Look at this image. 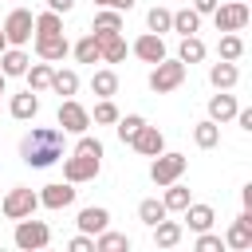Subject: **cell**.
Wrapping results in <instances>:
<instances>
[{
  "mask_svg": "<svg viewBox=\"0 0 252 252\" xmlns=\"http://www.w3.org/2000/svg\"><path fill=\"white\" fill-rule=\"evenodd\" d=\"M20 158L28 161V165H35V169H43V165H51V161H59L63 158V130H32L24 142H20Z\"/></svg>",
  "mask_w": 252,
  "mask_h": 252,
  "instance_id": "cell-1",
  "label": "cell"
},
{
  "mask_svg": "<svg viewBox=\"0 0 252 252\" xmlns=\"http://www.w3.org/2000/svg\"><path fill=\"white\" fill-rule=\"evenodd\" d=\"M98 158H102V142L98 138H79L75 154L63 161V177L75 185V181H91L98 173Z\"/></svg>",
  "mask_w": 252,
  "mask_h": 252,
  "instance_id": "cell-2",
  "label": "cell"
},
{
  "mask_svg": "<svg viewBox=\"0 0 252 252\" xmlns=\"http://www.w3.org/2000/svg\"><path fill=\"white\" fill-rule=\"evenodd\" d=\"M181 79H185V63H181V59H158L154 71H150V91H158V94L177 91Z\"/></svg>",
  "mask_w": 252,
  "mask_h": 252,
  "instance_id": "cell-3",
  "label": "cell"
},
{
  "mask_svg": "<svg viewBox=\"0 0 252 252\" xmlns=\"http://www.w3.org/2000/svg\"><path fill=\"white\" fill-rule=\"evenodd\" d=\"M181 173H185V154H158L154 165H150L154 185H169V181H177Z\"/></svg>",
  "mask_w": 252,
  "mask_h": 252,
  "instance_id": "cell-4",
  "label": "cell"
},
{
  "mask_svg": "<svg viewBox=\"0 0 252 252\" xmlns=\"http://www.w3.org/2000/svg\"><path fill=\"white\" fill-rule=\"evenodd\" d=\"M35 205H39V197L32 193V189H24V185H16L4 201H0V209H4V217H12V220H20V217H32L35 213Z\"/></svg>",
  "mask_w": 252,
  "mask_h": 252,
  "instance_id": "cell-5",
  "label": "cell"
},
{
  "mask_svg": "<svg viewBox=\"0 0 252 252\" xmlns=\"http://www.w3.org/2000/svg\"><path fill=\"white\" fill-rule=\"evenodd\" d=\"M32 28H35V16L28 12V8H16V12H8V20H4V35H8V43H28L32 39Z\"/></svg>",
  "mask_w": 252,
  "mask_h": 252,
  "instance_id": "cell-6",
  "label": "cell"
},
{
  "mask_svg": "<svg viewBox=\"0 0 252 252\" xmlns=\"http://www.w3.org/2000/svg\"><path fill=\"white\" fill-rule=\"evenodd\" d=\"M213 20H217V32H240L248 24V4H240V0L220 4V8H213Z\"/></svg>",
  "mask_w": 252,
  "mask_h": 252,
  "instance_id": "cell-7",
  "label": "cell"
},
{
  "mask_svg": "<svg viewBox=\"0 0 252 252\" xmlns=\"http://www.w3.org/2000/svg\"><path fill=\"white\" fill-rule=\"evenodd\" d=\"M47 224L43 220H28V217H20V224H16V244L20 248H43L47 244Z\"/></svg>",
  "mask_w": 252,
  "mask_h": 252,
  "instance_id": "cell-8",
  "label": "cell"
},
{
  "mask_svg": "<svg viewBox=\"0 0 252 252\" xmlns=\"http://www.w3.org/2000/svg\"><path fill=\"white\" fill-rule=\"evenodd\" d=\"M55 118H59V126H63V130H71V134H83V130L91 126V114H87L79 102H71V98H67V102H59V114H55Z\"/></svg>",
  "mask_w": 252,
  "mask_h": 252,
  "instance_id": "cell-9",
  "label": "cell"
},
{
  "mask_svg": "<svg viewBox=\"0 0 252 252\" xmlns=\"http://www.w3.org/2000/svg\"><path fill=\"white\" fill-rule=\"evenodd\" d=\"M130 146H134L138 154H146V158H158V154L165 150V138H161V130H158V126H146V122H142V130L134 134V142H130Z\"/></svg>",
  "mask_w": 252,
  "mask_h": 252,
  "instance_id": "cell-10",
  "label": "cell"
},
{
  "mask_svg": "<svg viewBox=\"0 0 252 252\" xmlns=\"http://www.w3.org/2000/svg\"><path fill=\"white\" fill-rule=\"evenodd\" d=\"M94 35H98V59H106V63L126 59V39L118 32H94Z\"/></svg>",
  "mask_w": 252,
  "mask_h": 252,
  "instance_id": "cell-11",
  "label": "cell"
},
{
  "mask_svg": "<svg viewBox=\"0 0 252 252\" xmlns=\"http://www.w3.org/2000/svg\"><path fill=\"white\" fill-rule=\"evenodd\" d=\"M35 55L47 59V63L63 59V55H67V39H63V32H55V35H35Z\"/></svg>",
  "mask_w": 252,
  "mask_h": 252,
  "instance_id": "cell-12",
  "label": "cell"
},
{
  "mask_svg": "<svg viewBox=\"0 0 252 252\" xmlns=\"http://www.w3.org/2000/svg\"><path fill=\"white\" fill-rule=\"evenodd\" d=\"M75 201V189H71V181L63 185V181H55V185H43V193H39V205H47V209H67Z\"/></svg>",
  "mask_w": 252,
  "mask_h": 252,
  "instance_id": "cell-13",
  "label": "cell"
},
{
  "mask_svg": "<svg viewBox=\"0 0 252 252\" xmlns=\"http://www.w3.org/2000/svg\"><path fill=\"white\" fill-rule=\"evenodd\" d=\"M228 248H236V252H244V248H252V209L248 213H240V220L228 228V240H224Z\"/></svg>",
  "mask_w": 252,
  "mask_h": 252,
  "instance_id": "cell-14",
  "label": "cell"
},
{
  "mask_svg": "<svg viewBox=\"0 0 252 252\" xmlns=\"http://www.w3.org/2000/svg\"><path fill=\"white\" fill-rule=\"evenodd\" d=\"M134 55H138V59H146V63L165 59V43H161V35H158V32H146V35L134 43Z\"/></svg>",
  "mask_w": 252,
  "mask_h": 252,
  "instance_id": "cell-15",
  "label": "cell"
},
{
  "mask_svg": "<svg viewBox=\"0 0 252 252\" xmlns=\"http://www.w3.org/2000/svg\"><path fill=\"white\" fill-rule=\"evenodd\" d=\"M106 220H110V213H106V209H98V205H91V209H83V213H79V228H83L87 236L102 232V228H106Z\"/></svg>",
  "mask_w": 252,
  "mask_h": 252,
  "instance_id": "cell-16",
  "label": "cell"
},
{
  "mask_svg": "<svg viewBox=\"0 0 252 252\" xmlns=\"http://www.w3.org/2000/svg\"><path fill=\"white\" fill-rule=\"evenodd\" d=\"M169 28H173V32H181V35H193V32L201 28V12H197V8H181V12H173Z\"/></svg>",
  "mask_w": 252,
  "mask_h": 252,
  "instance_id": "cell-17",
  "label": "cell"
},
{
  "mask_svg": "<svg viewBox=\"0 0 252 252\" xmlns=\"http://www.w3.org/2000/svg\"><path fill=\"white\" fill-rule=\"evenodd\" d=\"M209 79H213V87H217V91H228V87L236 83V67H232V59L213 63V67H209Z\"/></svg>",
  "mask_w": 252,
  "mask_h": 252,
  "instance_id": "cell-18",
  "label": "cell"
},
{
  "mask_svg": "<svg viewBox=\"0 0 252 252\" xmlns=\"http://www.w3.org/2000/svg\"><path fill=\"white\" fill-rule=\"evenodd\" d=\"M236 114V98L232 94H213L209 98V118L213 122H224V118H232Z\"/></svg>",
  "mask_w": 252,
  "mask_h": 252,
  "instance_id": "cell-19",
  "label": "cell"
},
{
  "mask_svg": "<svg viewBox=\"0 0 252 252\" xmlns=\"http://www.w3.org/2000/svg\"><path fill=\"white\" fill-rule=\"evenodd\" d=\"M181 213H185L189 228H197V232H205V228L213 224V209H209V205H193V201H189V205H185Z\"/></svg>",
  "mask_w": 252,
  "mask_h": 252,
  "instance_id": "cell-20",
  "label": "cell"
},
{
  "mask_svg": "<svg viewBox=\"0 0 252 252\" xmlns=\"http://www.w3.org/2000/svg\"><path fill=\"white\" fill-rule=\"evenodd\" d=\"M154 240H158L161 248H173V244L181 240V224H173V220H165V217H161V220L154 224Z\"/></svg>",
  "mask_w": 252,
  "mask_h": 252,
  "instance_id": "cell-21",
  "label": "cell"
},
{
  "mask_svg": "<svg viewBox=\"0 0 252 252\" xmlns=\"http://www.w3.org/2000/svg\"><path fill=\"white\" fill-rule=\"evenodd\" d=\"M177 59H181V63H201V59H205V43H201L197 35H181V51H177Z\"/></svg>",
  "mask_w": 252,
  "mask_h": 252,
  "instance_id": "cell-22",
  "label": "cell"
},
{
  "mask_svg": "<svg viewBox=\"0 0 252 252\" xmlns=\"http://www.w3.org/2000/svg\"><path fill=\"white\" fill-rule=\"evenodd\" d=\"M12 114H16V118H35V114H39V98H35L32 91L16 94V98H12Z\"/></svg>",
  "mask_w": 252,
  "mask_h": 252,
  "instance_id": "cell-23",
  "label": "cell"
},
{
  "mask_svg": "<svg viewBox=\"0 0 252 252\" xmlns=\"http://www.w3.org/2000/svg\"><path fill=\"white\" fill-rule=\"evenodd\" d=\"M0 63H4V67H0L4 75H24L32 59H28V55H24L20 47H12V51H4V59H0Z\"/></svg>",
  "mask_w": 252,
  "mask_h": 252,
  "instance_id": "cell-24",
  "label": "cell"
},
{
  "mask_svg": "<svg viewBox=\"0 0 252 252\" xmlns=\"http://www.w3.org/2000/svg\"><path fill=\"white\" fill-rule=\"evenodd\" d=\"M91 91H94V94H102V98H110V94L118 91V75H114V71H94Z\"/></svg>",
  "mask_w": 252,
  "mask_h": 252,
  "instance_id": "cell-25",
  "label": "cell"
},
{
  "mask_svg": "<svg viewBox=\"0 0 252 252\" xmlns=\"http://www.w3.org/2000/svg\"><path fill=\"white\" fill-rule=\"evenodd\" d=\"M217 138H220V130H217V122H213V118H209V122H197L193 142H197L201 150H213V146H217Z\"/></svg>",
  "mask_w": 252,
  "mask_h": 252,
  "instance_id": "cell-26",
  "label": "cell"
},
{
  "mask_svg": "<svg viewBox=\"0 0 252 252\" xmlns=\"http://www.w3.org/2000/svg\"><path fill=\"white\" fill-rule=\"evenodd\" d=\"M24 75H28L32 91H47V87H51V67H47V63H32Z\"/></svg>",
  "mask_w": 252,
  "mask_h": 252,
  "instance_id": "cell-27",
  "label": "cell"
},
{
  "mask_svg": "<svg viewBox=\"0 0 252 252\" xmlns=\"http://www.w3.org/2000/svg\"><path fill=\"white\" fill-rule=\"evenodd\" d=\"M161 205L181 213V209L189 205V189H185V185H177V181H169V185H165V201H161Z\"/></svg>",
  "mask_w": 252,
  "mask_h": 252,
  "instance_id": "cell-28",
  "label": "cell"
},
{
  "mask_svg": "<svg viewBox=\"0 0 252 252\" xmlns=\"http://www.w3.org/2000/svg\"><path fill=\"white\" fill-rule=\"evenodd\" d=\"M165 213H169V209H165V205H161V201H154V197H150V201H142V205H138V217H142V220H146V224H150V228H154V224H158V220H161V217H165Z\"/></svg>",
  "mask_w": 252,
  "mask_h": 252,
  "instance_id": "cell-29",
  "label": "cell"
},
{
  "mask_svg": "<svg viewBox=\"0 0 252 252\" xmlns=\"http://www.w3.org/2000/svg\"><path fill=\"white\" fill-rule=\"evenodd\" d=\"M51 87H55L59 94H75L79 75H75V71H51Z\"/></svg>",
  "mask_w": 252,
  "mask_h": 252,
  "instance_id": "cell-30",
  "label": "cell"
},
{
  "mask_svg": "<svg viewBox=\"0 0 252 252\" xmlns=\"http://www.w3.org/2000/svg\"><path fill=\"white\" fill-rule=\"evenodd\" d=\"M55 32H63L59 12H43V16H35V35H55Z\"/></svg>",
  "mask_w": 252,
  "mask_h": 252,
  "instance_id": "cell-31",
  "label": "cell"
},
{
  "mask_svg": "<svg viewBox=\"0 0 252 252\" xmlns=\"http://www.w3.org/2000/svg\"><path fill=\"white\" fill-rule=\"evenodd\" d=\"M169 20H173V12H169V8H150V16H146L150 32H169Z\"/></svg>",
  "mask_w": 252,
  "mask_h": 252,
  "instance_id": "cell-32",
  "label": "cell"
},
{
  "mask_svg": "<svg viewBox=\"0 0 252 252\" xmlns=\"http://www.w3.org/2000/svg\"><path fill=\"white\" fill-rule=\"evenodd\" d=\"M240 51H244V43H240V35H232V32H224V35H220V59H240Z\"/></svg>",
  "mask_w": 252,
  "mask_h": 252,
  "instance_id": "cell-33",
  "label": "cell"
},
{
  "mask_svg": "<svg viewBox=\"0 0 252 252\" xmlns=\"http://www.w3.org/2000/svg\"><path fill=\"white\" fill-rule=\"evenodd\" d=\"M75 55H79V63H94V59H98V35H87V39H79Z\"/></svg>",
  "mask_w": 252,
  "mask_h": 252,
  "instance_id": "cell-34",
  "label": "cell"
},
{
  "mask_svg": "<svg viewBox=\"0 0 252 252\" xmlns=\"http://www.w3.org/2000/svg\"><path fill=\"white\" fill-rule=\"evenodd\" d=\"M98 248H102V252H122V248H130V240L118 236V232H106V228H102V232H98Z\"/></svg>",
  "mask_w": 252,
  "mask_h": 252,
  "instance_id": "cell-35",
  "label": "cell"
},
{
  "mask_svg": "<svg viewBox=\"0 0 252 252\" xmlns=\"http://www.w3.org/2000/svg\"><path fill=\"white\" fill-rule=\"evenodd\" d=\"M94 32H122V16L118 12H98L94 16Z\"/></svg>",
  "mask_w": 252,
  "mask_h": 252,
  "instance_id": "cell-36",
  "label": "cell"
},
{
  "mask_svg": "<svg viewBox=\"0 0 252 252\" xmlns=\"http://www.w3.org/2000/svg\"><path fill=\"white\" fill-rule=\"evenodd\" d=\"M142 130V118L138 114H126V118H118V138L122 142H134V134Z\"/></svg>",
  "mask_w": 252,
  "mask_h": 252,
  "instance_id": "cell-37",
  "label": "cell"
},
{
  "mask_svg": "<svg viewBox=\"0 0 252 252\" xmlns=\"http://www.w3.org/2000/svg\"><path fill=\"white\" fill-rule=\"evenodd\" d=\"M94 122H118V106H114L110 98H102V102L94 106Z\"/></svg>",
  "mask_w": 252,
  "mask_h": 252,
  "instance_id": "cell-38",
  "label": "cell"
},
{
  "mask_svg": "<svg viewBox=\"0 0 252 252\" xmlns=\"http://www.w3.org/2000/svg\"><path fill=\"white\" fill-rule=\"evenodd\" d=\"M224 248V240L220 236H209V228H205V236L197 240V252H220Z\"/></svg>",
  "mask_w": 252,
  "mask_h": 252,
  "instance_id": "cell-39",
  "label": "cell"
},
{
  "mask_svg": "<svg viewBox=\"0 0 252 252\" xmlns=\"http://www.w3.org/2000/svg\"><path fill=\"white\" fill-rule=\"evenodd\" d=\"M87 248H94L91 236H75V240H71V252H87Z\"/></svg>",
  "mask_w": 252,
  "mask_h": 252,
  "instance_id": "cell-40",
  "label": "cell"
},
{
  "mask_svg": "<svg viewBox=\"0 0 252 252\" xmlns=\"http://www.w3.org/2000/svg\"><path fill=\"white\" fill-rule=\"evenodd\" d=\"M71 4H75V0H47L51 12H71Z\"/></svg>",
  "mask_w": 252,
  "mask_h": 252,
  "instance_id": "cell-41",
  "label": "cell"
},
{
  "mask_svg": "<svg viewBox=\"0 0 252 252\" xmlns=\"http://www.w3.org/2000/svg\"><path fill=\"white\" fill-rule=\"evenodd\" d=\"M236 118H240V130H252V110H236Z\"/></svg>",
  "mask_w": 252,
  "mask_h": 252,
  "instance_id": "cell-42",
  "label": "cell"
},
{
  "mask_svg": "<svg viewBox=\"0 0 252 252\" xmlns=\"http://www.w3.org/2000/svg\"><path fill=\"white\" fill-rule=\"evenodd\" d=\"M193 8H197V12H213V8H217V0H193Z\"/></svg>",
  "mask_w": 252,
  "mask_h": 252,
  "instance_id": "cell-43",
  "label": "cell"
},
{
  "mask_svg": "<svg viewBox=\"0 0 252 252\" xmlns=\"http://www.w3.org/2000/svg\"><path fill=\"white\" fill-rule=\"evenodd\" d=\"M114 12H126V8H134V0H106Z\"/></svg>",
  "mask_w": 252,
  "mask_h": 252,
  "instance_id": "cell-44",
  "label": "cell"
},
{
  "mask_svg": "<svg viewBox=\"0 0 252 252\" xmlns=\"http://www.w3.org/2000/svg\"><path fill=\"white\" fill-rule=\"evenodd\" d=\"M4 47H8V35H4V28H0V51H4Z\"/></svg>",
  "mask_w": 252,
  "mask_h": 252,
  "instance_id": "cell-45",
  "label": "cell"
},
{
  "mask_svg": "<svg viewBox=\"0 0 252 252\" xmlns=\"http://www.w3.org/2000/svg\"><path fill=\"white\" fill-rule=\"evenodd\" d=\"M0 91H4V71H0Z\"/></svg>",
  "mask_w": 252,
  "mask_h": 252,
  "instance_id": "cell-46",
  "label": "cell"
},
{
  "mask_svg": "<svg viewBox=\"0 0 252 252\" xmlns=\"http://www.w3.org/2000/svg\"><path fill=\"white\" fill-rule=\"evenodd\" d=\"M98 4H106V0H98Z\"/></svg>",
  "mask_w": 252,
  "mask_h": 252,
  "instance_id": "cell-47",
  "label": "cell"
}]
</instances>
